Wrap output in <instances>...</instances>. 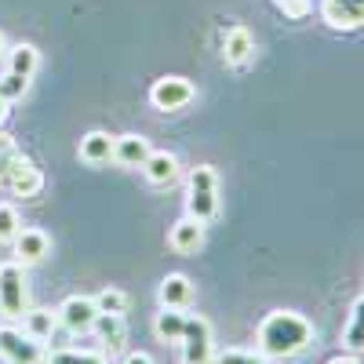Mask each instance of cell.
<instances>
[{"label":"cell","instance_id":"cell-1","mask_svg":"<svg viewBox=\"0 0 364 364\" xmlns=\"http://www.w3.org/2000/svg\"><path fill=\"white\" fill-rule=\"evenodd\" d=\"M255 343L266 360H284V357L302 353L314 343V324L295 310H273L259 321Z\"/></svg>","mask_w":364,"mask_h":364},{"label":"cell","instance_id":"cell-2","mask_svg":"<svg viewBox=\"0 0 364 364\" xmlns=\"http://www.w3.org/2000/svg\"><path fill=\"white\" fill-rule=\"evenodd\" d=\"M186 215L204 226L219 215V175L211 164H197L186 178Z\"/></svg>","mask_w":364,"mask_h":364},{"label":"cell","instance_id":"cell-3","mask_svg":"<svg viewBox=\"0 0 364 364\" xmlns=\"http://www.w3.org/2000/svg\"><path fill=\"white\" fill-rule=\"evenodd\" d=\"M29 310V281L26 266L18 259L0 266V314L4 317H22Z\"/></svg>","mask_w":364,"mask_h":364},{"label":"cell","instance_id":"cell-4","mask_svg":"<svg viewBox=\"0 0 364 364\" xmlns=\"http://www.w3.org/2000/svg\"><path fill=\"white\" fill-rule=\"evenodd\" d=\"M182 364H211L215 346H211V324L200 314H186V331H182Z\"/></svg>","mask_w":364,"mask_h":364},{"label":"cell","instance_id":"cell-5","mask_svg":"<svg viewBox=\"0 0 364 364\" xmlns=\"http://www.w3.org/2000/svg\"><path fill=\"white\" fill-rule=\"evenodd\" d=\"M0 357H4L8 364H44L48 353H44L41 339H33L29 331L4 324L0 328Z\"/></svg>","mask_w":364,"mask_h":364},{"label":"cell","instance_id":"cell-6","mask_svg":"<svg viewBox=\"0 0 364 364\" xmlns=\"http://www.w3.org/2000/svg\"><path fill=\"white\" fill-rule=\"evenodd\" d=\"M193 95H197V87L186 77H175V73L154 80V87H149V102H154L157 109H164V113H175L182 106H190Z\"/></svg>","mask_w":364,"mask_h":364},{"label":"cell","instance_id":"cell-7","mask_svg":"<svg viewBox=\"0 0 364 364\" xmlns=\"http://www.w3.org/2000/svg\"><path fill=\"white\" fill-rule=\"evenodd\" d=\"M55 314H58V324H63L70 336H84V331L95 328L99 306H95V299H91V295H70Z\"/></svg>","mask_w":364,"mask_h":364},{"label":"cell","instance_id":"cell-8","mask_svg":"<svg viewBox=\"0 0 364 364\" xmlns=\"http://www.w3.org/2000/svg\"><path fill=\"white\" fill-rule=\"evenodd\" d=\"M321 22L339 33H353L364 26V0H321Z\"/></svg>","mask_w":364,"mask_h":364},{"label":"cell","instance_id":"cell-9","mask_svg":"<svg viewBox=\"0 0 364 364\" xmlns=\"http://www.w3.org/2000/svg\"><path fill=\"white\" fill-rule=\"evenodd\" d=\"M142 175L149 178V186H175L178 182V175H182V168H178V157L175 154H168V149H154V154L146 157V164H142Z\"/></svg>","mask_w":364,"mask_h":364},{"label":"cell","instance_id":"cell-10","mask_svg":"<svg viewBox=\"0 0 364 364\" xmlns=\"http://www.w3.org/2000/svg\"><path fill=\"white\" fill-rule=\"evenodd\" d=\"M168 245H171V252H178V255H197V252L204 248V223H197L193 215L178 219V223L168 230Z\"/></svg>","mask_w":364,"mask_h":364},{"label":"cell","instance_id":"cell-11","mask_svg":"<svg viewBox=\"0 0 364 364\" xmlns=\"http://www.w3.org/2000/svg\"><path fill=\"white\" fill-rule=\"evenodd\" d=\"M252 55H255V37L248 33L245 26H230L226 33H223V58H226V66H248L252 63Z\"/></svg>","mask_w":364,"mask_h":364},{"label":"cell","instance_id":"cell-12","mask_svg":"<svg viewBox=\"0 0 364 364\" xmlns=\"http://www.w3.org/2000/svg\"><path fill=\"white\" fill-rule=\"evenodd\" d=\"M91 331L99 336V343H102L106 357L120 353V350H124V343H128V324H124V314H99V317H95V328H91Z\"/></svg>","mask_w":364,"mask_h":364},{"label":"cell","instance_id":"cell-13","mask_svg":"<svg viewBox=\"0 0 364 364\" xmlns=\"http://www.w3.org/2000/svg\"><path fill=\"white\" fill-rule=\"evenodd\" d=\"M154 154V146H149L146 135H117L113 139V161L117 164H124V168H142L146 157Z\"/></svg>","mask_w":364,"mask_h":364},{"label":"cell","instance_id":"cell-14","mask_svg":"<svg viewBox=\"0 0 364 364\" xmlns=\"http://www.w3.org/2000/svg\"><path fill=\"white\" fill-rule=\"evenodd\" d=\"M8 186H11V193L15 197H37L41 190H44V175H41V168L29 161V157H18V164L11 168V175H8Z\"/></svg>","mask_w":364,"mask_h":364},{"label":"cell","instance_id":"cell-15","mask_svg":"<svg viewBox=\"0 0 364 364\" xmlns=\"http://www.w3.org/2000/svg\"><path fill=\"white\" fill-rule=\"evenodd\" d=\"M11 245H15L18 262L26 266V262H41V259H48V252H51V237H48L44 230H37V226H29V230H18V237L11 240Z\"/></svg>","mask_w":364,"mask_h":364},{"label":"cell","instance_id":"cell-16","mask_svg":"<svg viewBox=\"0 0 364 364\" xmlns=\"http://www.w3.org/2000/svg\"><path fill=\"white\" fill-rule=\"evenodd\" d=\"M157 299H161V306H171V310H186L190 306V299H193V284L186 273H168V277L161 281L157 288Z\"/></svg>","mask_w":364,"mask_h":364},{"label":"cell","instance_id":"cell-17","mask_svg":"<svg viewBox=\"0 0 364 364\" xmlns=\"http://www.w3.org/2000/svg\"><path fill=\"white\" fill-rule=\"evenodd\" d=\"M77 154H80V161L91 164V168L109 164V161H113V135H109V132H87V135L80 139V146H77Z\"/></svg>","mask_w":364,"mask_h":364},{"label":"cell","instance_id":"cell-18","mask_svg":"<svg viewBox=\"0 0 364 364\" xmlns=\"http://www.w3.org/2000/svg\"><path fill=\"white\" fill-rule=\"evenodd\" d=\"M154 331L161 343H175L182 339V331H186V310H171V306H161L157 321H154Z\"/></svg>","mask_w":364,"mask_h":364},{"label":"cell","instance_id":"cell-19","mask_svg":"<svg viewBox=\"0 0 364 364\" xmlns=\"http://www.w3.org/2000/svg\"><path fill=\"white\" fill-rule=\"evenodd\" d=\"M55 328H58V314L55 310H26L22 314V331H29L33 339L48 343L55 336Z\"/></svg>","mask_w":364,"mask_h":364},{"label":"cell","instance_id":"cell-20","mask_svg":"<svg viewBox=\"0 0 364 364\" xmlns=\"http://www.w3.org/2000/svg\"><path fill=\"white\" fill-rule=\"evenodd\" d=\"M343 346L350 350V353H364V295L350 306V321H346V328H343Z\"/></svg>","mask_w":364,"mask_h":364},{"label":"cell","instance_id":"cell-21","mask_svg":"<svg viewBox=\"0 0 364 364\" xmlns=\"http://www.w3.org/2000/svg\"><path fill=\"white\" fill-rule=\"evenodd\" d=\"M41 70V51L33 44H15L8 51V73H18V77H33Z\"/></svg>","mask_w":364,"mask_h":364},{"label":"cell","instance_id":"cell-22","mask_svg":"<svg viewBox=\"0 0 364 364\" xmlns=\"http://www.w3.org/2000/svg\"><path fill=\"white\" fill-rule=\"evenodd\" d=\"M44 364H109L106 350H51Z\"/></svg>","mask_w":364,"mask_h":364},{"label":"cell","instance_id":"cell-23","mask_svg":"<svg viewBox=\"0 0 364 364\" xmlns=\"http://www.w3.org/2000/svg\"><path fill=\"white\" fill-rule=\"evenodd\" d=\"M95 306H99V314H128V291L102 288V291L95 295Z\"/></svg>","mask_w":364,"mask_h":364},{"label":"cell","instance_id":"cell-24","mask_svg":"<svg viewBox=\"0 0 364 364\" xmlns=\"http://www.w3.org/2000/svg\"><path fill=\"white\" fill-rule=\"evenodd\" d=\"M18 230H22V219H18L15 204L0 200V245H11V240L18 237Z\"/></svg>","mask_w":364,"mask_h":364},{"label":"cell","instance_id":"cell-25","mask_svg":"<svg viewBox=\"0 0 364 364\" xmlns=\"http://www.w3.org/2000/svg\"><path fill=\"white\" fill-rule=\"evenodd\" d=\"M211 364H269L259 350H215Z\"/></svg>","mask_w":364,"mask_h":364},{"label":"cell","instance_id":"cell-26","mask_svg":"<svg viewBox=\"0 0 364 364\" xmlns=\"http://www.w3.org/2000/svg\"><path fill=\"white\" fill-rule=\"evenodd\" d=\"M18 157H22V149L15 146V139L11 135H0V182H8V175L18 164Z\"/></svg>","mask_w":364,"mask_h":364},{"label":"cell","instance_id":"cell-27","mask_svg":"<svg viewBox=\"0 0 364 364\" xmlns=\"http://www.w3.org/2000/svg\"><path fill=\"white\" fill-rule=\"evenodd\" d=\"M29 91V77H18V73H4L0 77V99L4 102H18Z\"/></svg>","mask_w":364,"mask_h":364},{"label":"cell","instance_id":"cell-28","mask_svg":"<svg viewBox=\"0 0 364 364\" xmlns=\"http://www.w3.org/2000/svg\"><path fill=\"white\" fill-rule=\"evenodd\" d=\"M273 8H277L284 18H291V22H302L310 15V0H273Z\"/></svg>","mask_w":364,"mask_h":364},{"label":"cell","instance_id":"cell-29","mask_svg":"<svg viewBox=\"0 0 364 364\" xmlns=\"http://www.w3.org/2000/svg\"><path fill=\"white\" fill-rule=\"evenodd\" d=\"M324 364H364L357 353H339V357H331V360H324Z\"/></svg>","mask_w":364,"mask_h":364},{"label":"cell","instance_id":"cell-30","mask_svg":"<svg viewBox=\"0 0 364 364\" xmlns=\"http://www.w3.org/2000/svg\"><path fill=\"white\" fill-rule=\"evenodd\" d=\"M124 364H154V357H149V353H128Z\"/></svg>","mask_w":364,"mask_h":364},{"label":"cell","instance_id":"cell-31","mask_svg":"<svg viewBox=\"0 0 364 364\" xmlns=\"http://www.w3.org/2000/svg\"><path fill=\"white\" fill-rule=\"evenodd\" d=\"M8 113H11V102H4V99H0V124L8 120Z\"/></svg>","mask_w":364,"mask_h":364},{"label":"cell","instance_id":"cell-32","mask_svg":"<svg viewBox=\"0 0 364 364\" xmlns=\"http://www.w3.org/2000/svg\"><path fill=\"white\" fill-rule=\"evenodd\" d=\"M8 55V41H4V33H0V58Z\"/></svg>","mask_w":364,"mask_h":364}]
</instances>
